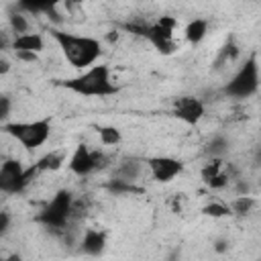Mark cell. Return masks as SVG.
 <instances>
[{
  "instance_id": "6",
  "label": "cell",
  "mask_w": 261,
  "mask_h": 261,
  "mask_svg": "<svg viewBox=\"0 0 261 261\" xmlns=\"http://www.w3.org/2000/svg\"><path fill=\"white\" fill-rule=\"evenodd\" d=\"M37 173L41 171L37 169L35 163L31 167H24L18 159H4V163L0 165V192L8 196L20 194L29 188V184Z\"/></svg>"
},
{
  "instance_id": "19",
  "label": "cell",
  "mask_w": 261,
  "mask_h": 261,
  "mask_svg": "<svg viewBox=\"0 0 261 261\" xmlns=\"http://www.w3.org/2000/svg\"><path fill=\"white\" fill-rule=\"evenodd\" d=\"M257 206V198L251 194H237V198L230 200V210L234 216H249Z\"/></svg>"
},
{
  "instance_id": "8",
  "label": "cell",
  "mask_w": 261,
  "mask_h": 261,
  "mask_svg": "<svg viewBox=\"0 0 261 261\" xmlns=\"http://www.w3.org/2000/svg\"><path fill=\"white\" fill-rule=\"evenodd\" d=\"M171 114L173 118H177L179 122L188 124V126H196L204 114H206V106L200 98L196 96H179L171 102Z\"/></svg>"
},
{
  "instance_id": "18",
  "label": "cell",
  "mask_w": 261,
  "mask_h": 261,
  "mask_svg": "<svg viewBox=\"0 0 261 261\" xmlns=\"http://www.w3.org/2000/svg\"><path fill=\"white\" fill-rule=\"evenodd\" d=\"M63 163H65V153L63 151H49V153H45L43 157H39L35 161L39 171H59L63 167Z\"/></svg>"
},
{
  "instance_id": "27",
  "label": "cell",
  "mask_w": 261,
  "mask_h": 261,
  "mask_svg": "<svg viewBox=\"0 0 261 261\" xmlns=\"http://www.w3.org/2000/svg\"><path fill=\"white\" fill-rule=\"evenodd\" d=\"M10 71V61H8V57H0V75H6Z\"/></svg>"
},
{
  "instance_id": "14",
  "label": "cell",
  "mask_w": 261,
  "mask_h": 261,
  "mask_svg": "<svg viewBox=\"0 0 261 261\" xmlns=\"http://www.w3.org/2000/svg\"><path fill=\"white\" fill-rule=\"evenodd\" d=\"M239 57H241V47H239V43L234 41V37H228V39L224 41V45L218 49V53H216V57H214L212 67L218 71V69H222V67L230 65V63H234Z\"/></svg>"
},
{
  "instance_id": "21",
  "label": "cell",
  "mask_w": 261,
  "mask_h": 261,
  "mask_svg": "<svg viewBox=\"0 0 261 261\" xmlns=\"http://www.w3.org/2000/svg\"><path fill=\"white\" fill-rule=\"evenodd\" d=\"M8 27H10V31H12L14 37L29 33V31H31V22H29V18H27V12H22V10L10 12V14H8Z\"/></svg>"
},
{
  "instance_id": "26",
  "label": "cell",
  "mask_w": 261,
  "mask_h": 261,
  "mask_svg": "<svg viewBox=\"0 0 261 261\" xmlns=\"http://www.w3.org/2000/svg\"><path fill=\"white\" fill-rule=\"evenodd\" d=\"M228 247H230V245H228V239H216V241H214V251H216V253H226Z\"/></svg>"
},
{
  "instance_id": "2",
  "label": "cell",
  "mask_w": 261,
  "mask_h": 261,
  "mask_svg": "<svg viewBox=\"0 0 261 261\" xmlns=\"http://www.w3.org/2000/svg\"><path fill=\"white\" fill-rule=\"evenodd\" d=\"M61 86L77 96H88V98H106L118 92V86L112 82V71L104 63H94L92 67L80 71L77 75L61 80Z\"/></svg>"
},
{
  "instance_id": "29",
  "label": "cell",
  "mask_w": 261,
  "mask_h": 261,
  "mask_svg": "<svg viewBox=\"0 0 261 261\" xmlns=\"http://www.w3.org/2000/svg\"><path fill=\"white\" fill-rule=\"evenodd\" d=\"M82 2H84V0H65V2H63V4H65V6H67V10H71V8H73V6H80V4H82Z\"/></svg>"
},
{
  "instance_id": "23",
  "label": "cell",
  "mask_w": 261,
  "mask_h": 261,
  "mask_svg": "<svg viewBox=\"0 0 261 261\" xmlns=\"http://www.w3.org/2000/svg\"><path fill=\"white\" fill-rule=\"evenodd\" d=\"M10 108H12V100L10 96H0V122H8L10 116Z\"/></svg>"
},
{
  "instance_id": "7",
  "label": "cell",
  "mask_w": 261,
  "mask_h": 261,
  "mask_svg": "<svg viewBox=\"0 0 261 261\" xmlns=\"http://www.w3.org/2000/svg\"><path fill=\"white\" fill-rule=\"evenodd\" d=\"M145 163L151 179L157 184H169L184 171V163L171 155H153V157H147Z\"/></svg>"
},
{
  "instance_id": "17",
  "label": "cell",
  "mask_w": 261,
  "mask_h": 261,
  "mask_svg": "<svg viewBox=\"0 0 261 261\" xmlns=\"http://www.w3.org/2000/svg\"><path fill=\"white\" fill-rule=\"evenodd\" d=\"M228 149H230V141H228V137L226 135H222V133H216V135H212L208 141H206V145H204V155L206 157H226V153H228Z\"/></svg>"
},
{
  "instance_id": "5",
  "label": "cell",
  "mask_w": 261,
  "mask_h": 261,
  "mask_svg": "<svg viewBox=\"0 0 261 261\" xmlns=\"http://www.w3.org/2000/svg\"><path fill=\"white\" fill-rule=\"evenodd\" d=\"M73 200L75 196L69 190H57L53 198L37 214V220L49 230L65 232L69 222L73 220Z\"/></svg>"
},
{
  "instance_id": "12",
  "label": "cell",
  "mask_w": 261,
  "mask_h": 261,
  "mask_svg": "<svg viewBox=\"0 0 261 261\" xmlns=\"http://www.w3.org/2000/svg\"><path fill=\"white\" fill-rule=\"evenodd\" d=\"M143 171H147V163L145 159H137V157H128V159H122L118 163V167L114 169V177H120L124 181H139V177L143 175Z\"/></svg>"
},
{
  "instance_id": "13",
  "label": "cell",
  "mask_w": 261,
  "mask_h": 261,
  "mask_svg": "<svg viewBox=\"0 0 261 261\" xmlns=\"http://www.w3.org/2000/svg\"><path fill=\"white\" fill-rule=\"evenodd\" d=\"M10 49L12 51H35L41 53L45 49V37L41 33H24V35H16L10 41Z\"/></svg>"
},
{
  "instance_id": "22",
  "label": "cell",
  "mask_w": 261,
  "mask_h": 261,
  "mask_svg": "<svg viewBox=\"0 0 261 261\" xmlns=\"http://www.w3.org/2000/svg\"><path fill=\"white\" fill-rule=\"evenodd\" d=\"M202 214L208 216V218H224V216H232V210H230V204L214 200V202H208L202 208Z\"/></svg>"
},
{
  "instance_id": "10",
  "label": "cell",
  "mask_w": 261,
  "mask_h": 261,
  "mask_svg": "<svg viewBox=\"0 0 261 261\" xmlns=\"http://www.w3.org/2000/svg\"><path fill=\"white\" fill-rule=\"evenodd\" d=\"M67 167L77 177H86V175L94 173L96 171V155H94V149H90L86 143H80L73 149V153L69 155Z\"/></svg>"
},
{
  "instance_id": "16",
  "label": "cell",
  "mask_w": 261,
  "mask_h": 261,
  "mask_svg": "<svg viewBox=\"0 0 261 261\" xmlns=\"http://www.w3.org/2000/svg\"><path fill=\"white\" fill-rule=\"evenodd\" d=\"M208 35V20L206 18H192L186 27H184V37L190 45H200Z\"/></svg>"
},
{
  "instance_id": "15",
  "label": "cell",
  "mask_w": 261,
  "mask_h": 261,
  "mask_svg": "<svg viewBox=\"0 0 261 261\" xmlns=\"http://www.w3.org/2000/svg\"><path fill=\"white\" fill-rule=\"evenodd\" d=\"M16 8L27 14H47L51 18H57V8L53 6V0H16Z\"/></svg>"
},
{
  "instance_id": "11",
  "label": "cell",
  "mask_w": 261,
  "mask_h": 261,
  "mask_svg": "<svg viewBox=\"0 0 261 261\" xmlns=\"http://www.w3.org/2000/svg\"><path fill=\"white\" fill-rule=\"evenodd\" d=\"M80 249L84 255L98 257L106 249V232L100 228H86L82 239H80Z\"/></svg>"
},
{
  "instance_id": "28",
  "label": "cell",
  "mask_w": 261,
  "mask_h": 261,
  "mask_svg": "<svg viewBox=\"0 0 261 261\" xmlns=\"http://www.w3.org/2000/svg\"><path fill=\"white\" fill-rule=\"evenodd\" d=\"M253 163H255L257 167H261V145H257V147H255V153H253Z\"/></svg>"
},
{
  "instance_id": "24",
  "label": "cell",
  "mask_w": 261,
  "mask_h": 261,
  "mask_svg": "<svg viewBox=\"0 0 261 261\" xmlns=\"http://www.w3.org/2000/svg\"><path fill=\"white\" fill-rule=\"evenodd\" d=\"M12 53L22 63H35L39 59V53H35V51H12Z\"/></svg>"
},
{
  "instance_id": "20",
  "label": "cell",
  "mask_w": 261,
  "mask_h": 261,
  "mask_svg": "<svg viewBox=\"0 0 261 261\" xmlns=\"http://www.w3.org/2000/svg\"><path fill=\"white\" fill-rule=\"evenodd\" d=\"M96 133H98V139L104 147H116L122 143V133L118 126H112V124H100L96 126Z\"/></svg>"
},
{
  "instance_id": "4",
  "label": "cell",
  "mask_w": 261,
  "mask_h": 261,
  "mask_svg": "<svg viewBox=\"0 0 261 261\" xmlns=\"http://www.w3.org/2000/svg\"><path fill=\"white\" fill-rule=\"evenodd\" d=\"M2 130L12 137L27 151H35L43 147L51 137V118L37 120H8L2 122Z\"/></svg>"
},
{
  "instance_id": "1",
  "label": "cell",
  "mask_w": 261,
  "mask_h": 261,
  "mask_svg": "<svg viewBox=\"0 0 261 261\" xmlns=\"http://www.w3.org/2000/svg\"><path fill=\"white\" fill-rule=\"evenodd\" d=\"M51 37L59 45L65 61L73 69H80V71L88 69L94 63H98V59L102 55V43L96 37L73 35V33H67V31H59V29H53Z\"/></svg>"
},
{
  "instance_id": "9",
  "label": "cell",
  "mask_w": 261,
  "mask_h": 261,
  "mask_svg": "<svg viewBox=\"0 0 261 261\" xmlns=\"http://www.w3.org/2000/svg\"><path fill=\"white\" fill-rule=\"evenodd\" d=\"M175 29H169L165 24H161L159 20L149 22V29L145 33L147 43L161 55H173L179 49V43L175 41Z\"/></svg>"
},
{
  "instance_id": "3",
  "label": "cell",
  "mask_w": 261,
  "mask_h": 261,
  "mask_svg": "<svg viewBox=\"0 0 261 261\" xmlns=\"http://www.w3.org/2000/svg\"><path fill=\"white\" fill-rule=\"evenodd\" d=\"M259 86H261V69H259L257 55L251 53L239 65V69L230 75V80L222 86V94L232 100H245L257 94Z\"/></svg>"
},
{
  "instance_id": "30",
  "label": "cell",
  "mask_w": 261,
  "mask_h": 261,
  "mask_svg": "<svg viewBox=\"0 0 261 261\" xmlns=\"http://www.w3.org/2000/svg\"><path fill=\"white\" fill-rule=\"evenodd\" d=\"M61 2H65V0H53V6H55V8H57V6H59V4H61Z\"/></svg>"
},
{
  "instance_id": "25",
  "label": "cell",
  "mask_w": 261,
  "mask_h": 261,
  "mask_svg": "<svg viewBox=\"0 0 261 261\" xmlns=\"http://www.w3.org/2000/svg\"><path fill=\"white\" fill-rule=\"evenodd\" d=\"M10 222H12L10 212H8V210H2V212H0V237H4V234L10 230Z\"/></svg>"
}]
</instances>
